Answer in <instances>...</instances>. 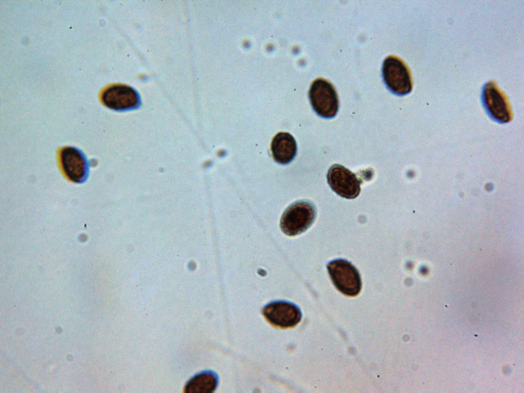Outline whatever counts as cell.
Segmentation results:
<instances>
[{"label":"cell","instance_id":"9","mask_svg":"<svg viewBox=\"0 0 524 393\" xmlns=\"http://www.w3.org/2000/svg\"><path fill=\"white\" fill-rule=\"evenodd\" d=\"M263 313L270 322L281 328L293 327L301 319L299 308L286 301L271 302L264 307Z\"/></svg>","mask_w":524,"mask_h":393},{"label":"cell","instance_id":"5","mask_svg":"<svg viewBox=\"0 0 524 393\" xmlns=\"http://www.w3.org/2000/svg\"><path fill=\"white\" fill-rule=\"evenodd\" d=\"M483 105L488 115L499 123H507L513 117L511 106L505 93L494 81L483 86L482 93Z\"/></svg>","mask_w":524,"mask_h":393},{"label":"cell","instance_id":"7","mask_svg":"<svg viewBox=\"0 0 524 393\" xmlns=\"http://www.w3.org/2000/svg\"><path fill=\"white\" fill-rule=\"evenodd\" d=\"M327 180L332 189L343 198L354 199L360 193L361 181L342 165L332 166L328 171Z\"/></svg>","mask_w":524,"mask_h":393},{"label":"cell","instance_id":"3","mask_svg":"<svg viewBox=\"0 0 524 393\" xmlns=\"http://www.w3.org/2000/svg\"><path fill=\"white\" fill-rule=\"evenodd\" d=\"M327 268L331 280L338 291L348 296L360 293L362 283L357 269L349 261L342 259L334 260Z\"/></svg>","mask_w":524,"mask_h":393},{"label":"cell","instance_id":"6","mask_svg":"<svg viewBox=\"0 0 524 393\" xmlns=\"http://www.w3.org/2000/svg\"><path fill=\"white\" fill-rule=\"evenodd\" d=\"M58 159L61 170L66 177L76 183L84 182L89 177V164L84 153L73 146L60 149Z\"/></svg>","mask_w":524,"mask_h":393},{"label":"cell","instance_id":"4","mask_svg":"<svg viewBox=\"0 0 524 393\" xmlns=\"http://www.w3.org/2000/svg\"><path fill=\"white\" fill-rule=\"evenodd\" d=\"M309 95L311 105L319 116L325 118L336 116L339 108L338 97L334 87L329 81L323 78L315 80Z\"/></svg>","mask_w":524,"mask_h":393},{"label":"cell","instance_id":"2","mask_svg":"<svg viewBox=\"0 0 524 393\" xmlns=\"http://www.w3.org/2000/svg\"><path fill=\"white\" fill-rule=\"evenodd\" d=\"M382 75L389 90L398 95H405L412 90V79L409 69L400 58L389 56L383 61Z\"/></svg>","mask_w":524,"mask_h":393},{"label":"cell","instance_id":"11","mask_svg":"<svg viewBox=\"0 0 524 393\" xmlns=\"http://www.w3.org/2000/svg\"><path fill=\"white\" fill-rule=\"evenodd\" d=\"M217 384L216 375L211 372L200 374L192 378L186 384V393H210L216 388Z\"/></svg>","mask_w":524,"mask_h":393},{"label":"cell","instance_id":"8","mask_svg":"<svg viewBox=\"0 0 524 393\" xmlns=\"http://www.w3.org/2000/svg\"><path fill=\"white\" fill-rule=\"evenodd\" d=\"M101 101L107 107L115 111H125L139 106L140 103L138 93L132 88L117 84L105 89L101 95Z\"/></svg>","mask_w":524,"mask_h":393},{"label":"cell","instance_id":"10","mask_svg":"<svg viewBox=\"0 0 524 393\" xmlns=\"http://www.w3.org/2000/svg\"><path fill=\"white\" fill-rule=\"evenodd\" d=\"M271 150L275 161L282 164H288L294 159L296 154V142L289 133L280 132L273 138Z\"/></svg>","mask_w":524,"mask_h":393},{"label":"cell","instance_id":"1","mask_svg":"<svg viewBox=\"0 0 524 393\" xmlns=\"http://www.w3.org/2000/svg\"><path fill=\"white\" fill-rule=\"evenodd\" d=\"M316 216L314 205L310 202L300 201L289 206L280 220L282 231L289 236H295L304 232L313 223Z\"/></svg>","mask_w":524,"mask_h":393}]
</instances>
